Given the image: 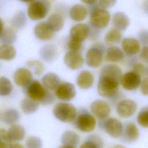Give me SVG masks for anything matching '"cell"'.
Instances as JSON below:
<instances>
[{"mask_svg":"<svg viewBox=\"0 0 148 148\" xmlns=\"http://www.w3.org/2000/svg\"><path fill=\"white\" fill-rule=\"evenodd\" d=\"M139 38L143 44H145V46H147V31H143L140 32L139 35Z\"/></svg>","mask_w":148,"mask_h":148,"instance_id":"obj_46","label":"cell"},{"mask_svg":"<svg viewBox=\"0 0 148 148\" xmlns=\"http://www.w3.org/2000/svg\"><path fill=\"white\" fill-rule=\"evenodd\" d=\"M140 58L145 63H147V46H144L140 53Z\"/></svg>","mask_w":148,"mask_h":148,"instance_id":"obj_45","label":"cell"},{"mask_svg":"<svg viewBox=\"0 0 148 148\" xmlns=\"http://www.w3.org/2000/svg\"><path fill=\"white\" fill-rule=\"evenodd\" d=\"M16 55V49L12 45L5 44L0 45V59L10 61L14 59Z\"/></svg>","mask_w":148,"mask_h":148,"instance_id":"obj_30","label":"cell"},{"mask_svg":"<svg viewBox=\"0 0 148 148\" xmlns=\"http://www.w3.org/2000/svg\"><path fill=\"white\" fill-rule=\"evenodd\" d=\"M25 87V92L27 97L32 100L43 105L54 102L53 95L50 91L46 90L39 81L37 80L31 81Z\"/></svg>","mask_w":148,"mask_h":148,"instance_id":"obj_1","label":"cell"},{"mask_svg":"<svg viewBox=\"0 0 148 148\" xmlns=\"http://www.w3.org/2000/svg\"><path fill=\"white\" fill-rule=\"evenodd\" d=\"M27 65L28 66L34 68L35 73L38 76L40 75L45 69V66L43 63L38 60L28 61L27 62Z\"/></svg>","mask_w":148,"mask_h":148,"instance_id":"obj_38","label":"cell"},{"mask_svg":"<svg viewBox=\"0 0 148 148\" xmlns=\"http://www.w3.org/2000/svg\"><path fill=\"white\" fill-rule=\"evenodd\" d=\"M7 133L11 142H18L24 139L25 131L23 126L15 124L10 127Z\"/></svg>","mask_w":148,"mask_h":148,"instance_id":"obj_27","label":"cell"},{"mask_svg":"<svg viewBox=\"0 0 148 148\" xmlns=\"http://www.w3.org/2000/svg\"><path fill=\"white\" fill-rule=\"evenodd\" d=\"M99 127L113 138H119L121 135L123 124L118 119L114 117L99 120Z\"/></svg>","mask_w":148,"mask_h":148,"instance_id":"obj_8","label":"cell"},{"mask_svg":"<svg viewBox=\"0 0 148 148\" xmlns=\"http://www.w3.org/2000/svg\"><path fill=\"white\" fill-rule=\"evenodd\" d=\"M7 131L3 128H0V148H9L12 144Z\"/></svg>","mask_w":148,"mask_h":148,"instance_id":"obj_40","label":"cell"},{"mask_svg":"<svg viewBox=\"0 0 148 148\" xmlns=\"http://www.w3.org/2000/svg\"><path fill=\"white\" fill-rule=\"evenodd\" d=\"M21 108L23 113L30 114L35 113L39 108V103L27 97L21 102Z\"/></svg>","mask_w":148,"mask_h":148,"instance_id":"obj_31","label":"cell"},{"mask_svg":"<svg viewBox=\"0 0 148 148\" xmlns=\"http://www.w3.org/2000/svg\"><path fill=\"white\" fill-rule=\"evenodd\" d=\"M71 39L82 42L89 35V27L83 23H78L72 26L69 31Z\"/></svg>","mask_w":148,"mask_h":148,"instance_id":"obj_14","label":"cell"},{"mask_svg":"<svg viewBox=\"0 0 148 148\" xmlns=\"http://www.w3.org/2000/svg\"><path fill=\"white\" fill-rule=\"evenodd\" d=\"M116 3V1L114 0H101L97 1V7L101 9H106L112 7Z\"/></svg>","mask_w":148,"mask_h":148,"instance_id":"obj_42","label":"cell"},{"mask_svg":"<svg viewBox=\"0 0 148 148\" xmlns=\"http://www.w3.org/2000/svg\"><path fill=\"white\" fill-rule=\"evenodd\" d=\"M4 29V25H3V21L2 20V19L0 18V36L3 32Z\"/></svg>","mask_w":148,"mask_h":148,"instance_id":"obj_48","label":"cell"},{"mask_svg":"<svg viewBox=\"0 0 148 148\" xmlns=\"http://www.w3.org/2000/svg\"><path fill=\"white\" fill-rule=\"evenodd\" d=\"M46 23L54 32H58L64 25V17L60 13H53L49 16Z\"/></svg>","mask_w":148,"mask_h":148,"instance_id":"obj_26","label":"cell"},{"mask_svg":"<svg viewBox=\"0 0 148 148\" xmlns=\"http://www.w3.org/2000/svg\"><path fill=\"white\" fill-rule=\"evenodd\" d=\"M35 36L39 40L47 41L54 36V32L49 27L46 22H40L36 24L34 29Z\"/></svg>","mask_w":148,"mask_h":148,"instance_id":"obj_15","label":"cell"},{"mask_svg":"<svg viewBox=\"0 0 148 148\" xmlns=\"http://www.w3.org/2000/svg\"><path fill=\"white\" fill-rule=\"evenodd\" d=\"M70 18L75 21L84 20L87 16V8L82 4H76L73 5L69 10Z\"/></svg>","mask_w":148,"mask_h":148,"instance_id":"obj_20","label":"cell"},{"mask_svg":"<svg viewBox=\"0 0 148 148\" xmlns=\"http://www.w3.org/2000/svg\"><path fill=\"white\" fill-rule=\"evenodd\" d=\"M110 148H126V147H125L124 146H123V145H114V146L110 147Z\"/></svg>","mask_w":148,"mask_h":148,"instance_id":"obj_49","label":"cell"},{"mask_svg":"<svg viewBox=\"0 0 148 148\" xmlns=\"http://www.w3.org/2000/svg\"><path fill=\"white\" fill-rule=\"evenodd\" d=\"M1 112H0V119H1Z\"/></svg>","mask_w":148,"mask_h":148,"instance_id":"obj_51","label":"cell"},{"mask_svg":"<svg viewBox=\"0 0 148 148\" xmlns=\"http://www.w3.org/2000/svg\"><path fill=\"white\" fill-rule=\"evenodd\" d=\"M93 75L88 71H82L79 73L76 78L77 86L83 90L90 88L94 83Z\"/></svg>","mask_w":148,"mask_h":148,"instance_id":"obj_19","label":"cell"},{"mask_svg":"<svg viewBox=\"0 0 148 148\" xmlns=\"http://www.w3.org/2000/svg\"><path fill=\"white\" fill-rule=\"evenodd\" d=\"M12 25L17 29L23 28L27 23V17L23 11H18L16 13L11 20Z\"/></svg>","mask_w":148,"mask_h":148,"instance_id":"obj_35","label":"cell"},{"mask_svg":"<svg viewBox=\"0 0 148 148\" xmlns=\"http://www.w3.org/2000/svg\"><path fill=\"white\" fill-rule=\"evenodd\" d=\"M25 145L27 148H42V142L39 138L31 136L27 139Z\"/></svg>","mask_w":148,"mask_h":148,"instance_id":"obj_39","label":"cell"},{"mask_svg":"<svg viewBox=\"0 0 148 148\" xmlns=\"http://www.w3.org/2000/svg\"><path fill=\"white\" fill-rule=\"evenodd\" d=\"M64 62L68 68L77 70L82 67L84 64V58L79 51H68L64 56Z\"/></svg>","mask_w":148,"mask_h":148,"instance_id":"obj_12","label":"cell"},{"mask_svg":"<svg viewBox=\"0 0 148 148\" xmlns=\"http://www.w3.org/2000/svg\"><path fill=\"white\" fill-rule=\"evenodd\" d=\"M90 109L93 115L99 120L107 119L111 111L109 104L102 99H97L93 101L91 104Z\"/></svg>","mask_w":148,"mask_h":148,"instance_id":"obj_10","label":"cell"},{"mask_svg":"<svg viewBox=\"0 0 148 148\" xmlns=\"http://www.w3.org/2000/svg\"><path fill=\"white\" fill-rule=\"evenodd\" d=\"M110 20V15L109 12L106 9L98 8L96 2L95 6L91 9L90 16L91 26L98 29H102L108 26Z\"/></svg>","mask_w":148,"mask_h":148,"instance_id":"obj_6","label":"cell"},{"mask_svg":"<svg viewBox=\"0 0 148 148\" xmlns=\"http://www.w3.org/2000/svg\"><path fill=\"white\" fill-rule=\"evenodd\" d=\"M121 47L124 52L128 55H135L140 50V43L139 40L134 38H125L121 41Z\"/></svg>","mask_w":148,"mask_h":148,"instance_id":"obj_18","label":"cell"},{"mask_svg":"<svg viewBox=\"0 0 148 148\" xmlns=\"http://www.w3.org/2000/svg\"><path fill=\"white\" fill-rule=\"evenodd\" d=\"M137 122L142 127H148V109L147 107L143 108L137 116Z\"/></svg>","mask_w":148,"mask_h":148,"instance_id":"obj_37","label":"cell"},{"mask_svg":"<svg viewBox=\"0 0 148 148\" xmlns=\"http://www.w3.org/2000/svg\"><path fill=\"white\" fill-rule=\"evenodd\" d=\"M112 23L114 28L120 31L125 30L130 24V20L128 16L123 12L115 13L112 17Z\"/></svg>","mask_w":148,"mask_h":148,"instance_id":"obj_21","label":"cell"},{"mask_svg":"<svg viewBox=\"0 0 148 148\" xmlns=\"http://www.w3.org/2000/svg\"><path fill=\"white\" fill-rule=\"evenodd\" d=\"M103 142L102 139L97 135H90L87 139L80 145L79 148H102Z\"/></svg>","mask_w":148,"mask_h":148,"instance_id":"obj_32","label":"cell"},{"mask_svg":"<svg viewBox=\"0 0 148 148\" xmlns=\"http://www.w3.org/2000/svg\"><path fill=\"white\" fill-rule=\"evenodd\" d=\"M67 46L69 49V51H79L82 47V42H80L70 38L68 41Z\"/></svg>","mask_w":148,"mask_h":148,"instance_id":"obj_43","label":"cell"},{"mask_svg":"<svg viewBox=\"0 0 148 148\" xmlns=\"http://www.w3.org/2000/svg\"><path fill=\"white\" fill-rule=\"evenodd\" d=\"M74 121L76 128L85 133L92 132L97 123L95 117L86 109H82L77 113Z\"/></svg>","mask_w":148,"mask_h":148,"instance_id":"obj_5","label":"cell"},{"mask_svg":"<svg viewBox=\"0 0 148 148\" xmlns=\"http://www.w3.org/2000/svg\"><path fill=\"white\" fill-rule=\"evenodd\" d=\"M13 85L10 80L6 77H0V96H7L10 94Z\"/></svg>","mask_w":148,"mask_h":148,"instance_id":"obj_36","label":"cell"},{"mask_svg":"<svg viewBox=\"0 0 148 148\" xmlns=\"http://www.w3.org/2000/svg\"><path fill=\"white\" fill-rule=\"evenodd\" d=\"M54 117L64 123L73 121L77 114V110L74 105L69 103L60 102L57 103L53 109Z\"/></svg>","mask_w":148,"mask_h":148,"instance_id":"obj_3","label":"cell"},{"mask_svg":"<svg viewBox=\"0 0 148 148\" xmlns=\"http://www.w3.org/2000/svg\"><path fill=\"white\" fill-rule=\"evenodd\" d=\"M104 51V46L100 43H97L90 47L86 54V62L87 65L91 68H98L100 66L103 61Z\"/></svg>","mask_w":148,"mask_h":148,"instance_id":"obj_7","label":"cell"},{"mask_svg":"<svg viewBox=\"0 0 148 148\" xmlns=\"http://www.w3.org/2000/svg\"><path fill=\"white\" fill-rule=\"evenodd\" d=\"M9 148H25L21 144L18 143H15L11 144Z\"/></svg>","mask_w":148,"mask_h":148,"instance_id":"obj_47","label":"cell"},{"mask_svg":"<svg viewBox=\"0 0 148 148\" xmlns=\"http://www.w3.org/2000/svg\"><path fill=\"white\" fill-rule=\"evenodd\" d=\"M32 78V72L25 68H19L16 69L13 76L14 83L20 87L26 86L31 81Z\"/></svg>","mask_w":148,"mask_h":148,"instance_id":"obj_16","label":"cell"},{"mask_svg":"<svg viewBox=\"0 0 148 148\" xmlns=\"http://www.w3.org/2000/svg\"><path fill=\"white\" fill-rule=\"evenodd\" d=\"M16 38L17 36L13 29L8 28L3 29L0 36V42L2 44L10 45L16 41Z\"/></svg>","mask_w":148,"mask_h":148,"instance_id":"obj_34","label":"cell"},{"mask_svg":"<svg viewBox=\"0 0 148 148\" xmlns=\"http://www.w3.org/2000/svg\"><path fill=\"white\" fill-rule=\"evenodd\" d=\"M140 82V76L136 73L130 71L123 75L120 83L125 90L131 91L138 88Z\"/></svg>","mask_w":148,"mask_h":148,"instance_id":"obj_13","label":"cell"},{"mask_svg":"<svg viewBox=\"0 0 148 148\" xmlns=\"http://www.w3.org/2000/svg\"><path fill=\"white\" fill-rule=\"evenodd\" d=\"M121 32L116 28H112L108 31V32L105 34L104 38L105 41L108 45L119 43L121 42Z\"/></svg>","mask_w":148,"mask_h":148,"instance_id":"obj_33","label":"cell"},{"mask_svg":"<svg viewBox=\"0 0 148 148\" xmlns=\"http://www.w3.org/2000/svg\"><path fill=\"white\" fill-rule=\"evenodd\" d=\"M121 135L124 141L134 142L138 139L139 131L138 127L134 123L128 122L126 123L124 128H123Z\"/></svg>","mask_w":148,"mask_h":148,"instance_id":"obj_17","label":"cell"},{"mask_svg":"<svg viewBox=\"0 0 148 148\" xmlns=\"http://www.w3.org/2000/svg\"><path fill=\"white\" fill-rule=\"evenodd\" d=\"M147 77H145L141 82H140V91L143 95H147L148 94V89H147Z\"/></svg>","mask_w":148,"mask_h":148,"instance_id":"obj_44","label":"cell"},{"mask_svg":"<svg viewBox=\"0 0 148 148\" xmlns=\"http://www.w3.org/2000/svg\"><path fill=\"white\" fill-rule=\"evenodd\" d=\"M60 83V77L55 73H47L42 78V84L49 91H54Z\"/></svg>","mask_w":148,"mask_h":148,"instance_id":"obj_22","label":"cell"},{"mask_svg":"<svg viewBox=\"0 0 148 148\" xmlns=\"http://www.w3.org/2000/svg\"><path fill=\"white\" fill-rule=\"evenodd\" d=\"M41 58L47 62L53 61L57 56V50L56 47L51 45H47L42 47L40 51Z\"/></svg>","mask_w":148,"mask_h":148,"instance_id":"obj_28","label":"cell"},{"mask_svg":"<svg viewBox=\"0 0 148 148\" xmlns=\"http://www.w3.org/2000/svg\"><path fill=\"white\" fill-rule=\"evenodd\" d=\"M58 148H75V147H71V146H60L58 147Z\"/></svg>","mask_w":148,"mask_h":148,"instance_id":"obj_50","label":"cell"},{"mask_svg":"<svg viewBox=\"0 0 148 148\" xmlns=\"http://www.w3.org/2000/svg\"><path fill=\"white\" fill-rule=\"evenodd\" d=\"M51 6L48 1H34L29 2L27 8L28 17L34 21L44 18L48 14Z\"/></svg>","mask_w":148,"mask_h":148,"instance_id":"obj_4","label":"cell"},{"mask_svg":"<svg viewBox=\"0 0 148 148\" xmlns=\"http://www.w3.org/2000/svg\"><path fill=\"white\" fill-rule=\"evenodd\" d=\"M99 76H106L117 79L120 82L123 76L121 68L115 64H107L104 65L100 71Z\"/></svg>","mask_w":148,"mask_h":148,"instance_id":"obj_23","label":"cell"},{"mask_svg":"<svg viewBox=\"0 0 148 148\" xmlns=\"http://www.w3.org/2000/svg\"><path fill=\"white\" fill-rule=\"evenodd\" d=\"M132 72L136 73L140 77L147 76V68L146 65L141 62H138L134 65L132 67Z\"/></svg>","mask_w":148,"mask_h":148,"instance_id":"obj_41","label":"cell"},{"mask_svg":"<svg viewBox=\"0 0 148 148\" xmlns=\"http://www.w3.org/2000/svg\"><path fill=\"white\" fill-rule=\"evenodd\" d=\"M137 109V104L132 99H124L117 105L116 112L122 118H129L133 116Z\"/></svg>","mask_w":148,"mask_h":148,"instance_id":"obj_11","label":"cell"},{"mask_svg":"<svg viewBox=\"0 0 148 148\" xmlns=\"http://www.w3.org/2000/svg\"><path fill=\"white\" fill-rule=\"evenodd\" d=\"M124 57L122 50L117 46H111L107 49L104 60L106 62H117L121 61Z\"/></svg>","mask_w":148,"mask_h":148,"instance_id":"obj_24","label":"cell"},{"mask_svg":"<svg viewBox=\"0 0 148 148\" xmlns=\"http://www.w3.org/2000/svg\"><path fill=\"white\" fill-rule=\"evenodd\" d=\"M80 141L79 135L73 131L66 130L62 134L61 142L63 146L75 147L78 145Z\"/></svg>","mask_w":148,"mask_h":148,"instance_id":"obj_25","label":"cell"},{"mask_svg":"<svg viewBox=\"0 0 148 148\" xmlns=\"http://www.w3.org/2000/svg\"><path fill=\"white\" fill-rule=\"evenodd\" d=\"M20 118L18 111L15 109L10 108L4 111L2 115V121L8 125H13L17 123Z\"/></svg>","mask_w":148,"mask_h":148,"instance_id":"obj_29","label":"cell"},{"mask_svg":"<svg viewBox=\"0 0 148 148\" xmlns=\"http://www.w3.org/2000/svg\"><path fill=\"white\" fill-rule=\"evenodd\" d=\"M120 82L117 79L106 76H99L97 86L98 94L105 98H111L119 91Z\"/></svg>","mask_w":148,"mask_h":148,"instance_id":"obj_2","label":"cell"},{"mask_svg":"<svg viewBox=\"0 0 148 148\" xmlns=\"http://www.w3.org/2000/svg\"><path fill=\"white\" fill-rule=\"evenodd\" d=\"M76 91L74 85L68 82H62L60 83L54 90L56 97L60 100L69 101L73 99L76 95Z\"/></svg>","mask_w":148,"mask_h":148,"instance_id":"obj_9","label":"cell"}]
</instances>
